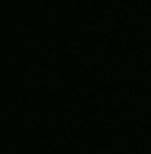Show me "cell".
<instances>
[]
</instances>
